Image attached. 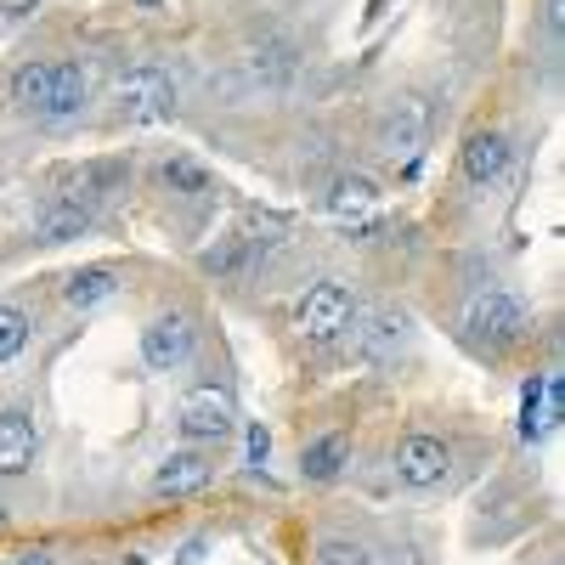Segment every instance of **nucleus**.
Returning a JSON list of instances; mask_svg holds the SVG:
<instances>
[{"label": "nucleus", "mask_w": 565, "mask_h": 565, "mask_svg": "<svg viewBox=\"0 0 565 565\" xmlns=\"http://www.w3.org/2000/svg\"><path fill=\"white\" fill-rule=\"evenodd\" d=\"M430 125H436V114H430V103L424 97H391V108L380 114V125H373V153H380L385 164H402V170H413L418 159H424V148H430Z\"/></svg>", "instance_id": "obj_1"}, {"label": "nucleus", "mask_w": 565, "mask_h": 565, "mask_svg": "<svg viewBox=\"0 0 565 565\" xmlns=\"http://www.w3.org/2000/svg\"><path fill=\"white\" fill-rule=\"evenodd\" d=\"M463 328L481 345L509 351V345H521L532 334V306L514 295V289H481L476 300H469V311H463Z\"/></svg>", "instance_id": "obj_2"}, {"label": "nucleus", "mask_w": 565, "mask_h": 565, "mask_svg": "<svg viewBox=\"0 0 565 565\" xmlns=\"http://www.w3.org/2000/svg\"><path fill=\"white\" fill-rule=\"evenodd\" d=\"M114 114L125 125H159L175 114V79L159 63H136L114 79Z\"/></svg>", "instance_id": "obj_3"}, {"label": "nucleus", "mask_w": 565, "mask_h": 565, "mask_svg": "<svg viewBox=\"0 0 565 565\" xmlns=\"http://www.w3.org/2000/svg\"><path fill=\"white\" fill-rule=\"evenodd\" d=\"M175 424L193 447H215V441H226L232 430H238V402H232L226 385H199V391L181 396Z\"/></svg>", "instance_id": "obj_4"}, {"label": "nucleus", "mask_w": 565, "mask_h": 565, "mask_svg": "<svg viewBox=\"0 0 565 565\" xmlns=\"http://www.w3.org/2000/svg\"><path fill=\"white\" fill-rule=\"evenodd\" d=\"M356 328V295L345 289V282H317V289L300 300V334L311 345H328Z\"/></svg>", "instance_id": "obj_5"}, {"label": "nucleus", "mask_w": 565, "mask_h": 565, "mask_svg": "<svg viewBox=\"0 0 565 565\" xmlns=\"http://www.w3.org/2000/svg\"><path fill=\"white\" fill-rule=\"evenodd\" d=\"M97 210H103V199H90L79 181H68V186H57V193L40 204L34 238H40V244H68V238H79V232L97 221Z\"/></svg>", "instance_id": "obj_6"}, {"label": "nucleus", "mask_w": 565, "mask_h": 565, "mask_svg": "<svg viewBox=\"0 0 565 565\" xmlns=\"http://www.w3.org/2000/svg\"><path fill=\"white\" fill-rule=\"evenodd\" d=\"M193 345H199V328H193V317H186V311H159L148 328H141V362H148L153 373L186 367Z\"/></svg>", "instance_id": "obj_7"}, {"label": "nucleus", "mask_w": 565, "mask_h": 565, "mask_svg": "<svg viewBox=\"0 0 565 565\" xmlns=\"http://www.w3.org/2000/svg\"><path fill=\"white\" fill-rule=\"evenodd\" d=\"M396 481L407 487V492H430V487H441L447 476H452V447L441 441V436H407L402 447H396Z\"/></svg>", "instance_id": "obj_8"}, {"label": "nucleus", "mask_w": 565, "mask_h": 565, "mask_svg": "<svg viewBox=\"0 0 565 565\" xmlns=\"http://www.w3.org/2000/svg\"><path fill=\"white\" fill-rule=\"evenodd\" d=\"M210 481H215V458H210L204 447H181V452H170V458L159 463L153 492H159V498H193V492H204Z\"/></svg>", "instance_id": "obj_9"}, {"label": "nucleus", "mask_w": 565, "mask_h": 565, "mask_svg": "<svg viewBox=\"0 0 565 565\" xmlns=\"http://www.w3.org/2000/svg\"><path fill=\"white\" fill-rule=\"evenodd\" d=\"M244 74H249L255 90H289L295 74H300V57H295L289 40H260V45H249Z\"/></svg>", "instance_id": "obj_10"}, {"label": "nucleus", "mask_w": 565, "mask_h": 565, "mask_svg": "<svg viewBox=\"0 0 565 565\" xmlns=\"http://www.w3.org/2000/svg\"><path fill=\"white\" fill-rule=\"evenodd\" d=\"M380 204H385V193L367 175H340L334 193H328V215L345 221V226H373L380 221Z\"/></svg>", "instance_id": "obj_11"}, {"label": "nucleus", "mask_w": 565, "mask_h": 565, "mask_svg": "<svg viewBox=\"0 0 565 565\" xmlns=\"http://www.w3.org/2000/svg\"><path fill=\"white\" fill-rule=\"evenodd\" d=\"M34 447H40L34 418H29L23 407L0 413V476H23V469L34 463Z\"/></svg>", "instance_id": "obj_12"}, {"label": "nucleus", "mask_w": 565, "mask_h": 565, "mask_svg": "<svg viewBox=\"0 0 565 565\" xmlns=\"http://www.w3.org/2000/svg\"><path fill=\"white\" fill-rule=\"evenodd\" d=\"M463 181H476V186H492L503 170H509V141L498 130H476L463 141Z\"/></svg>", "instance_id": "obj_13"}, {"label": "nucleus", "mask_w": 565, "mask_h": 565, "mask_svg": "<svg viewBox=\"0 0 565 565\" xmlns=\"http://www.w3.org/2000/svg\"><path fill=\"white\" fill-rule=\"evenodd\" d=\"M402 340H407V317H402V311H391V306L367 311V317H362V328H356V345H362V356H367V362H391Z\"/></svg>", "instance_id": "obj_14"}, {"label": "nucleus", "mask_w": 565, "mask_h": 565, "mask_svg": "<svg viewBox=\"0 0 565 565\" xmlns=\"http://www.w3.org/2000/svg\"><path fill=\"white\" fill-rule=\"evenodd\" d=\"M345 463H351V436H345V430H328V436H317V441L300 452V476L317 481V487H328V481L345 476Z\"/></svg>", "instance_id": "obj_15"}, {"label": "nucleus", "mask_w": 565, "mask_h": 565, "mask_svg": "<svg viewBox=\"0 0 565 565\" xmlns=\"http://www.w3.org/2000/svg\"><path fill=\"white\" fill-rule=\"evenodd\" d=\"M114 295H119V271L114 266H79V271L63 277V306H74V311H90V306H103Z\"/></svg>", "instance_id": "obj_16"}, {"label": "nucleus", "mask_w": 565, "mask_h": 565, "mask_svg": "<svg viewBox=\"0 0 565 565\" xmlns=\"http://www.w3.org/2000/svg\"><path fill=\"white\" fill-rule=\"evenodd\" d=\"M90 97V79L79 63H52V90H45V119H74Z\"/></svg>", "instance_id": "obj_17"}, {"label": "nucleus", "mask_w": 565, "mask_h": 565, "mask_svg": "<svg viewBox=\"0 0 565 565\" xmlns=\"http://www.w3.org/2000/svg\"><path fill=\"white\" fill-rule=\"evenodd\" d=\"M159 186L175 199H210V170L199 159H186V153H170L159 164Z\"/></svg>", "instance_id": "obj_18"}, {"label": "nucleus", "mask_w": 565, "mask_h": 565, "mask_svg": "<svg viewBox=\"0 0 565 565\" xmlns=\"http://www.w3.org/2000/svg\"><path fill=\"white\" fill-rule=\"evenodd\" d=\"M249 260H255V244H249V238H221V244H210V249L199 255V266H204L210 277H221V282H238V277L249 271Z\"/></svg>", "instance_id": "obj_19"}, {"label": "nucleus", "mask_w": 565, "mask_h": 565, "mask_svg": "<svg viewBox=\"0 0 565 565\" xmlns=\"http://www.w3.org/2000/svg\"><path fill=\"white\" fill-rule=\"evenodd\" d=\"M45 90H52V63H23L12 74V108L18 114H45Z\"/></svg>", "instance_id": "obj_20"}, {"label": "nucleus", "mask_w": 565, "mask_h": 565, "mask_svg": "<svg viewBox=\"0 0 565 565\" xmlns=\"http://www.w3.org/2000/svg\"><path fill=\"white\" fill-rule=\"evenodd\" d=\"M29 311H18V306H0V362H12V356H23V345H29Z\"/></svg>", "instance_id": "obj_21"}, {"label": "nucleus", "mask_w": 565, "mask_h": 565, "mask_svg": "<svg viewBox=\"0 0 565 565\" xmlns=\"http://www.w3.org/2000/svg\"><path fill=\"white\" fill-rule=\"evenodd\" d=\"M317 565H373V548L356 537H322L317 543Z\"/></svg>", "instance_id": "obj_22"}, {"label": "nucleus", "mask_w": 565, "mask_h": 565, "mask_svg": "<svg viewBox=\"0 0 565 565\" xmlns=\"http://www.w3.org/2000/svg\"><path fill=\"white\" fill-rule=\"evenodd\" d=\"M266 452H271V430H266V424H249V469H260Z\"/></svg>", "instance_id": "obj_23"}, {"label": "nucleus", "mask_w": 565, "mask_h": 565, "mask_svg": "<svg viewBox=\"0 0 565 565\" xmlns=\"http://www.w3.org/2000/svg\"><path fill=\"white\" fill-rule=\"evenodd\" d=\"M543 23H548V34L559 40V29H565V0H543Z\"/></svg>", "instance_id": "obj_24"}, {"label": "nucleus", "mask_w": 565, "mask_h": 565, "mask_svg": "<svg viewBox=\"0 0 565 565\" xmlns=\"http://www.w3.org/2000/svg\"><path fill=\"white\" fill-rule=\"evenodd\" d=\"M40 7V0H0V12H7V18H29Z\"/></svg>", "instance_id": "obj_25"}, {"label": "nucleus", "mask_w": 565, "mask_h": 565, "mask_svg": "<svg viewBox=\"0 0 565 565\" xmlns=\"http://www.w3.org/2000/svg\"><path fill=\"white\" fill-rule=\"evenodd\" d=\"M18 565H57V559L45 554V548H23V554H18Z\"/></svg>", "instance_id": "obj_26"}, {"label": "nucleus", "mask_w": 565, "mask_h": 565, "mask_svg": "<svg viewBox=\"0 0 565 565\" xmlns=\"http://www.w3.org/2000/svg\"><path fill=\"white\" fill-rule=\"evenodd\" d=\"M0 521H7V514H0Z\"/></svg>", "instance_id": "obj_27"}]
</instances>
